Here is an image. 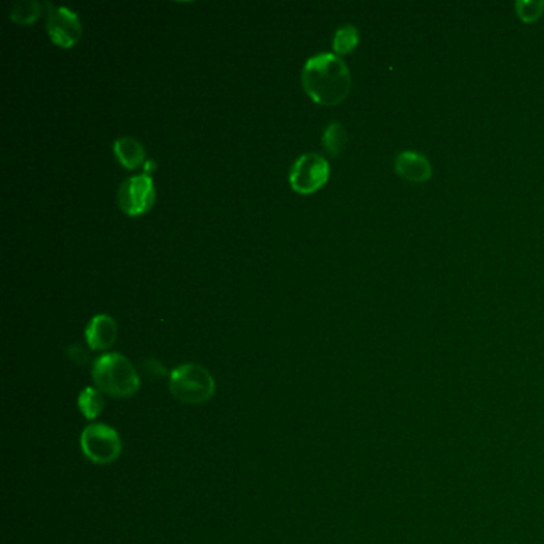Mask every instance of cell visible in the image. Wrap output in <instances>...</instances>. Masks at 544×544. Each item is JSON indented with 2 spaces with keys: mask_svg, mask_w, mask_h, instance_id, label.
<instances>
[{
  "mask_svg": "<svg viewBox=\"0 0 544 544\" xmlns=\"http://www.w3.org/2000/svg\"><path fill=\"white\" fill-rule=\"evenodd\" d=\"M302 85L315 103L337 106L350 93V71L337 55H317L305 63Z\"/></svg>",
  "mask_w": 544,
  "mask_h": 544,
  "instance_id": "obj_1",
  "label": "cell"
},
{
  "mask_svg": "<svg viewBox=\"0 0 544 544\" xmlns=\"http://www.w3.org/2000/svg\"><path fill=\"white\" fill-rule=\"evenodd\" d=\"M91 376L101 393L116 398H130L136 395L141 387V378L133 364L118 353H107L97 358Z\"/></svg>",
  "mask_w": 544,
  "mask_h": 544,
  "instance_id": "obj_2",
  "label": "cell"
},
{
  "mask_svg": "<svg viewBox=\"0 0 544 544\" xmlns=\"http://www.w3.org/2000/svg\"><path fill=\"white\" fill-rule=\"evenodd\" d=\"M169 389L177 401L203 404L211 399L216 383L209 370L198 364H182L169 376Z\"/></svg>",
  "mask_w": 544,
  "mask_h": 544,
  "instance_id": "obj_3",
  "label": "cell"
},
{
  "mask_svg": "<svg viewBox=\"0 0 544 544\" xmlns=\"http://www.w3.org/2000/svg\"><path fill=\"white\" fill-rule=\"evenodd\" d=\"M80 446L85 457L97 465H109L122 454V441L109 425H90L80 436Z\"/></svg>",
  "mask_w": 544,
  "mask_h": 544,
  "instance_id": "obj_4",
  "label": "cell"
},
{
  "mask_svg": "<svg viewBox=\"0 0 544 544\" xmlns=\"http://www.w3.org/2000/svg\"><path fill=\"white\" fill-rule=\"evenodd\" d=\"M331 168L324 156L317 154H305L298 156L297 162L292 165L289 182L294 192L300 195H310L317 192L329 179Z\"/></svg>",
  "mask_w": 544,
  "mask_h": 544,
  "instance_id": "obj_5",
  "label": "cell"
},
{
  "mask_svg": "<svg viewBox=\"0 0 544 544\" xmlns=\"http://www.w3.org/2000/svg\"><path fill=\"white\" fill-rule=\"evenodd\" d=\"M118 207L126 216H141L156 203V186L149 175L130 177L118 188Z\"/></svg>",
  "mask_w": 544,
  "mask_h": 544,
  "instance_id": "obj_6",
  "label": "cell"
},
{
  "mask_svg": "<svg viewBox=\"0 0 544 544\" xmlns=\"http://www.w3.org/2000/svg\"><path fill=\"white\" fill-rule=\"evenodd\" d=\"M46 31L53 44L63 48H71L82 37V23L77 14L72 12L71 8L50 5V12L46 18Z\"/></svg>",
  "mask_w": 544,
  "mask_h": 544,
  "instance_id": "obj_7",
  "label": "cell"
},
{
  "mask_svg": "<svg viewBox=\"0 0 544 544\" xmlns=\"http://www.w3.org/2000/svg\"><path fill=\"white\" fill-rule=\"evenodd\" d=\"M91 350H107L117 340V323L109 315H96L85 331Z\"/></svg>",
  "mask_w": 544,
  "mask_h": 544,
  "instance_id": "obj_8",
  "label": "cell"
},
{
  "mask_svg": "<svg viewBox=\"0 0 544 544\" xmlns=\"http://www.w3.org/2000/svg\"><path fill=\"white\" fill-rule=\"evenodd\" d=\"M396 173L410 182H427L433 176L431 163L417 152H401L396 156Z\"/></svg>",
  "mask_w": 544,
  "mask_h": 544,
  "instance_id": "obj_9",
  "label": "cell"
},
{
  "mask_svg": "<svg viewBox=\"0 0 544 544\" xmlns=\"http://www.w3.org/2000/svg\"><path fill=\"white\" fill-rule=\"evenodd\" d=\"M114 152L122 163V166L126 169H136L141 166L146 158V150L141 143H137L135 137H120L114 144Z\"/></svg>",
  "mask_w": 544,
  "mask_h": 544,
  "instance_id": "obj_10",
  "label": "cell"
},
{
  "mask_svg": "<svg viewBox=\"0 0 544 544\" xmlns=\"http://www.w3.org/2000/svg\"><path fill=\"white\" fill-rule=\"evenodd\" d=\"M78 408L85 418L95 420L104 410L103 393L96 388H85L78 396Z\"/></svg>",
  "mask_w": 544,
  "mask_h": 544,
  "instance_id": "obj_11",
  "label": "cell"
},
{
  "mask_svg": "<svg viewBox=\"0 0 544 544\" xmlns=\"http://www.w3.org/2000/svg\"><path fill=\"white\" fill-rule=\"evenodd\" d=\"M323 146L324 149L327 150L331 156H340L347 146V131H345L344 125H329L324 131Z\"/></svg>",
  "mask_w": 544,
  "mask_h": 544,
  "instance_id": "obj_12",
  "label": "cell"
},
{
  "mask_svg": "<svg viewBox=\"0 0 544 544\" xmlns=\"http://www.w3.org/2000/svg\"><path fill=\"white\" fill-rule=\"evenodd\" d=\"M40 14H42V5L39 2H33V0L31 2H18V4H15L10 18L16 25L27 26V25H33L34 21L39 18Z\"/></svg>",
  "mask_w": 544,
  "mask_h": 544,
  "instance_id": "obj_13",
  "label": "cell"
},
{
  "mask_svg": "<svg viewBox=\"0 0 544 544\" xmlns=\"http://www.w3.org/2000/svg\"><path fill=\"white\" fill-rule=\"evenodd\" d=\"M358 42H359V33H358L357 27L348 25V26L338 29L336 35H334L332 46H334V52L337 55H347V53H351L357 48Z\"/></svg>",
  "mask_w": 544,
  "mask_h": 544,
  "instance_id": "obj_14",
  "label": "cell"
},
{
  "mask_svg": "<svg viewBox=\"0 0 544 544\" xmlns=\"http://www.w3.org/2000/svg\"><path fill=\"white\" fill-rule=\"evenodd\" d=\"M518 16L524 23H533L544 14L543 0H520L516 4Z\"/></svg>",
  "mask_w": 544,
  "mask_h": 544,
  "instance_id": "obj_15",
  "label": "cell"
},
{
  "mask_svg": "<svg viewBox=\"0 0 544 544\" xmlns=\"http://www.w3.org/2000/svg\"><path fill=\"white\" fill-rule=\"evenodd\" d=\"M67 357L71 359L72 363L78 364V366H84L88 363V353L80 347V345H72L67 348Z\"/></svg>",
  "mask_w": 544,
  "mask_h": 544,
  "instance_id": "obj_16",
  "label": "cell"
},
{
  "mask_svg": "<svg viewBox=\"0 0 544 544\" xmlns=\"http://www.w3.org/2000/svg\"><path fill=\"white\" fill-rule=\"evenodd\" d=\"M144 369H146V372H147V376L152 377V378H154V377L158 378V377H162L166 374V369L163 368L162 364L158 363V361H156V359H149V361H146V364H144Z\"/></svg>",
  "mask_w": 544,
  "mask_h": 544,
  "instance_id": "obj_17",
  "label": "cell"
},
{
  "mask_svg": "<svg viewBox=\"0 0 544 544\" xmlns=\"http://www.w3.org/2000/svg\"><path fill=\"white\" fill-rule=\"evenodd\" d=\"M152 169H156V163L154 162H147L146 163V173H149Z\"/></svg>",
  "mask_w": 544,
  "mask_h": 544,
  "instance_id": "obj_18",
  "label": "cell"
}]
</instances>
